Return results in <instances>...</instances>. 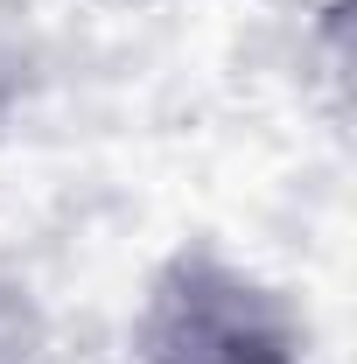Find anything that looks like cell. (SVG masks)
Returning <instances> with one entry per match:
<instances>
[{
    "label": "cell",
    "mask_w": 357,
    "mask_h": 364,
    "mask_svg": "<svg viewBox=\"0 0 357 364\" xmlns=\"http://www.w3.org/2000/svg\"><path fill=\"white\" fill-rule=\"evenodd\" d=\"M0 364H63L49 309L7 273H0Z\"/></svg>",
    "instance_id": "cell-3"
},
{
    "label": "cell",
    "mask_w": 357,
    "mask_h": 364,
    "mask_svg": "<svg viewBox=\"0 0 357 364\" xmlns=\"http://www.w3.org/2000/svg\"><path fill=\"white\" fill-rule=\"evenodd\" d=\"M7 7H28V14H43V7H49V0H7Z\"/></svg>",
    "instance_id": "cell-4"
},
{
    "label": "cell",
    "mask_w": 357,
    "mask_h": 364,
    "mask_svg": "<svg viewBox=\"0 0 357 364\" xmlns=\"http://www.w3.org/2000/svg\"><path fill=\"white\" fill-rule=\"evenodd\" d=\"M49 85H56V49H49L43 14L0 0V147L43 112Z\"/></svg>",
    "instance_id": "cell-2"
},
{
    "label": "cell",
    "mask_w": 357,
    "mask_h": 364,
    "mask_svg": "<svg viewBox=\"0 0 357 364\" xmlns=\"http://www.w3.org/2000/svg\"><path fill=\"white\" fill-rule=\"evenodd\" d=\"M127 364H322V350L309 309L280 280L218 238H182L140 280Z\"/></svg>",
    "instance_id": "cell-1"
}]
</instances>
